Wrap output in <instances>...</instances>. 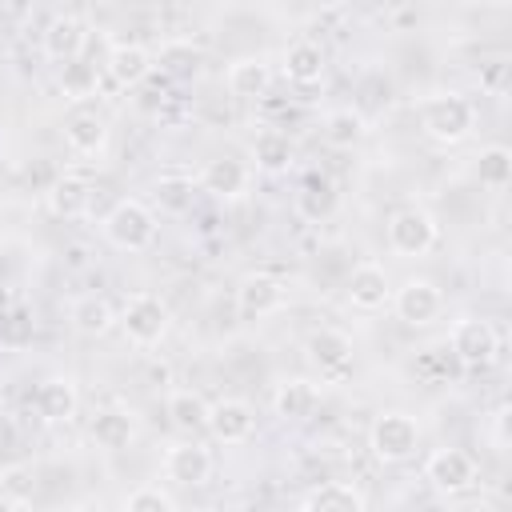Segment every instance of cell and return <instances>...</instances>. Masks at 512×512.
Here are the masks:
<instances>
[{"label": "cell", "mask_w": 512, "mask_h": 512, "mask_svg": "<svg viewBox=\"0 0 512 512\" xmlns=\"http://www.w3.org/2000/svg\"><path fill=\"white\" fill-rule=\"evenodd\" d=\"M392 312L400 324L408 328H428L432 320H440L444 312V292L428 280V276H408L400 288H392Z\"/></svg>", "instance_id": "8992f818"}, {"label": "cell", "mask_w": 512, "mask_h": 512, "mask_svg": "<svg viewBox=\"0 0 512 512\" xmlns=\"http://www.w3.org/2000/svg\"><path fill=\"white\" fill-rule=\"evenodd\" d=\"M248 184H252V172L236 156H212L200 168V176H196V188L208 192V196H216V200H236V196L248 192Z\"/></svg>", "instance_id": "5bb4252c"}, {"label": "cell", "mask_w": 512, "mask_h": 512, "mask_svg": "<svg viewBox=\"0 0 512 512\" xmlns=\"http://www.w3.org/2000/svg\"><path fill=\"white\" fill-rule=\"evenodd\" d=\"M420 436L424 432H420L416 416H408V412H380L372 420V428H368V448H372V456L380 464H404V460L416 456Z\"/></svg>", "instance_id": "277c9868"}, {"label": "cell", "mask_w": 512, "mask_h": 512, "mask_svg": "<svg viewBox=\"0 0 512 512\" xmlns=\"http://www.w3.org/2000/svg\"><path fill=\"white\" fill-rule=\"evenodd\" d=\"M324 68H328V56L316 40H292L284 52H280V72L288 84L296 88H312L324 80Z\"/></svg>", "instance_id": "9a60e30c"}, {"label": "cell", "mask_w": 512, "mask_h": 512, "mask_svg": "<svg viewBox=\"0 0 512 512\" xmlns=\"http://www.w3.org/2000/svg\"><path fill=\"white\" fill-rule=\"evenodd\" d=\"M84 44H88V28H84V20L72 16V12L52 16V20L44 24V32H40V48H44V56L56 60V64L80 60V56H84Z\"/></svg>", "instance_id": "4fadbf2b"}, {"label": "cell", "mask_w": 512, "mask_h": 512, "mask_svg": "<svg viewBox=\"0 0 512 512\" xmlns=\"http://www.w3.org/2000/svg\"><path fill=\"white\" fill-rule=\"evenodd\" d=\"M28 476H32V472H28V468H12V472H8V476H4V480H8V484H4V496H8V500H16V504H20V500H24V496H28V492H32V484H36V480H28Z\"/></svg>", "instance_id": "e575fe53"}, {"label": "cell", "mask_w": 512, "mask_h": 512, "mask_svg": "<svg viewBox=\"0 0 512 512\" xmlns=\"http://www.w3.org/2000/svg\"><path fill=\"white\" fill-rule=\"evenodd\" d=\"M352 336L348 332H340V328H316V332H308V340H304V356H308V364L320 372V376H344L348 368H352Z\"/></svg>", "instance_id": "30bf717a"}, {"label": "cell", "mask_w": 512, "mask_h": 512, "mask_svg": "<svg viewBox=\"0 0 512 512\" xmlns=\"http://www.w3.org/2000/svg\"><path fill=\"white\" fill-rule=\"evenodd\" d=\"M116 324L124 328V336H128L136 348H156V344L168 336L172 312H168V304H164L156 292H132V296L124 300V308L116 312Z\"/></svg>", "instance_id": "3957f363"}, {"label": "cell", "mask_w": 512, "mask_h": 512, "mask_svg": "<svg viewBox=\"0 0 512 512\" xmlns=\"http://www.w3.org/2000/svg\"><path fill=\"white\" fill-rule=\"evenodd\" d=\"M120 512H176V504L160 484H140V488H132L124 496Z\"/></svg>", "instance_id": "836d02e7"}, {"label": "cell", "mask_w": 512, "mask_h": 512, "mask_svg": "<svg viewBox=\"0 0 512 512\" xmlns=\"http://www.w3.org/2000/svg\"><path fill=\"white\" fill-rule=\"evenodd\" d=\"M208 432L216 444L224 448H236V444H248L256 436V412L248 400L240 396H224L208 408Z\"/></svg>", "instance_id": "9c48e42d"}, {"label": "cell", "mask_w": 512, "mask_h": 512, "mask_svg": "<svg viewBox=\"0 0 512 512\" xmlns=\"http://www.w3.org/2000/svg\"><path fill=\"white\" fill-rule=\"evenodd\" d=\"M292 156H296V148H292L288 132H280V128H264V132H256V140H252V160H256L260 172L280 176V172L292 168Z\"/></svg>", "instance_id": "83f0119b"}, {"label": "cell", "mask_w": 512, "mask_h": 512, "mask_svg": "<svg viewBox=\"0 0 512 512\" xmlns=\"http://www.w3.org/2000/svg\"><path fill=\"white\" fill-rule=\"evenodd\" d=\"M96 88H100V72H96V64H88L84 56L60 64V92H64L68 100H92Z\"/></svg>", "instance_id": "d6a6232c"}, {"label": "cell", "mask_w": 512, "mask_h": 512, "mask_svg": "<svg viewBox=\"0 0 512 512\" xmlns=\"http://www.w3.org/2000/svg\"><path fill=\"white\" fill-rule=\"evenodd\" d=\"M64 144L76 156H100L108 148V120L96 108H76L64 120Z\"/></svg>", "instance_id": "e0dca14e"}, {"label": "cell", "mask_w": 512, "mask_h": 512, "mask_svg": "<svg viewBox=\"0 0 512 512\" xmlns=\"http://www.w3.org/2000/svg\"><path fill=\"white\" fill-rule=\"evenodd\" d=\"M0 512H20V504H16V500H8V496L0 492Z\"/></svg>", "instance_id": "d590c367"}, {"label": "cell", "mask_w": 512, "mask_h": 512, "mask_svg": "<svg viewBox=\"0 0 512 512\" xmlns=\"http://www.w3.org/2000/svg\"><path fill=\"white\" fill-rule=\"evenodd\" d=\"M196 180L192 176H184V172H168V176H156V184H152V200H156V208L160 212H168V216H184L188 208H192V200H196Z\"/></svg>", "instance_id": "f546056e"}, {"label": "cell", "mask_w": 512, "mask_h": 512, "mask_svg": "<svg viewBox=\"0 0 512 512\" xmlns=\"http://www.w3.org/2000/svg\"><path fill=\"white\" fill-rule=\"evenodd\" d=\"M208 408H212V404H208L200 392H192V388H172V392L164 396L168 424H172L176 432H184V436L208 432Z\"/></svg>", "instance_id": "7402d4cb"}, {"label": "cell", "mask_w": 512, "mask_h": 512, "mask_svg": "<svg viewBox=\"0 0 512 512\" xmlns=\"http://www.w3.org/2000/svg\"><path fill=\"white\" fill-rule=\"evenodd\" d=\"M68 320L80 336H108L116 328V308L108 296H96V292H84L68 304Z\"/></svg>", "instance_id": "cb8c5ba5"}, {"label": "cell", "mask_w": 512, "mask_h": 512, "mask_svg": "<svg viewBox=\"0 0 512 512\" xmlns=\"http://www.w3.org/2000/svg\"><path fill=\"white\" fill-rule=\"evenodd\" d=\"M212 468H216V464H212V452H208L196 436L176 440V444L164 452V476L176 480V484H184V488H200V484H208Z\"/></svg>", "instance_id": "8fae6325"}, {"label": "cell", "mask_w": 512, "mask_h": 512, "mask_svg": "<svg viewBox=\"0 0 512 512\" xmlns=\"http://www.w3.org/2000/svg\"><path fill=\"white\" fill-rule=\"evenodd\" d=\"M284 284L268 272H248L240 284H236V308L240 316H272L284 308Z\"/></svg>", "instance_id": "2e32d148"}, {"label": "cell", "mask_w": 512, "mask_h": 512, "mask_svg": "<svg viewBox=\"0 0 512 512\" xmlns=\"http://www.w3.org/2000/svg\"><path fill=\"white\" fill-rule=\"evenodd\" d=\"M476 460L472 452L464 448H436L428 460H424V480L440 492V496H460L476 484Z\"/></svg>", "instance_id": "ba28073f"}, {"label": "cell", "mask_w": 512, "mask_h": 512, "mask_svg": "<svg viewBox=\"0 0 512 512\" xmlns=\"http://www.w3.org/2000/svg\"><path fill=\"white\" fill-rule=\"evenodd\" d=\"M316 408H320V388L304 376H292L272 392V412L284 420H308Z\"/></svg>", "instance_id": "484cf974"}, {"label": "cell", "mask_w": 512, "mask_h": 512, "mask_svg": "<svg viewBox=\"0 0 512 512\" xmlns=\"http://www.w3.org/2000/svg\"><path fill=\"white\" fill-rule=\"evenodd\" d=\"M36 412L44 424H68L76 420L80 412V392L68 376H48L40 388H36Z\"/></svg>", "instance_id": "d6986e66"}, {"label": "cell", "mask_w": 512, "mask_h": 512, "mask_svg": "<svg viewBox=\"0 0 512 512\" xmlns=\"http://www.w3.org/2000/svg\"><path fill=\"white\" fill-rule=\"evenodd\" d=\"M344 296H348V304L360 308V312H380V308L392 300V280H388V272H384L376 260H360V264L348 272Z\"/></svg>", "instance_id": "7c38bea8"}, {"label": "cell", "mask_w": 512, "mask_h": 512, "mask_svg": "<svg viewBox=\"0 0 512 512\" xmlns=\"http://www.w3.org/2000/svg\"><path fill=\"white\" fill-rule=\"evenodd\" d=\"M448 348H452V356H456L464 368H488V364L496 360V352H500V336H496V328H492L488 320L464 316V320L452 324Z\"/></svg>", "instance_id": "52a82bcc"}, {"label": "cell", "mask_w": 512, "mask_h": 512, "mask_svg": "<svg viewBox=\"0 0 512 512\" xmlns=\"http://www.w3.org/2000/svg\"><path fill=\"white\" fill-rule=\"evenodd\" d=\"M92 180L88 176H80V172H64V176H56V184L48 188V208H52V216H60V220H80V216H88V208H92Z\"/></svg>", "instance_id": "ac0fdd59"}, {"label": "cell", "mask_w": 512, "mask_h": 512, "mask_svg": "<svg viewBox=\"0 0 512 512\" xmlns=\"http://www.w3.org/2000/svg\"><path fill=\"white\" fill-rule=\"evenodd\" d=\"M420 128L428 140L452 148V144H464L476 128V108L468 96L460 92H436V96H424L420 100Z\"/></svg>", "instance_id": "6da1fadb"}, {"label": "cell", "mask_w": 512, "mask_h": 512, "mask_svg": "<svg viewBox=\"0 0 512 512\" xmlns=\"http://www.w3.org/2000/svg\"><path fill=\"white\" fill-rule=\"evenodd\" d=\"M136 432H140V424H136V416H132L128 408H100V412L88 420V436H92V444L104 448V452L128 448V444L136 440Z\"/></svg>", "instance_id": "ffe728a7"}, {"label": "cell", "mask_w": 512, "mask_h": 512, "mask_svg": "<svg viewBox=\"0 0 512 512\" xmlns=\"http://www.w3.org/2000/svg\"><path fill=\"white\" fill-rule=\"evenodd\" d=\"M272 84V64L264 56H240L228 68V92L236 100H260Z\"/></svg>", "instance_id": "4316f807"}, {"label": "cell", "mask_w": 512, "mask_h": 512, "mask_svg": "<svg viewBox=\"0 0 512 512\" xmlns=\"http://www.w3.org/2000/svg\"><path fill=\"white\" fill-rule=\"evenodd\" d=\"M300 512H368V504H364V492H360L356 484L324 480V484H316V488L304 496Z\"/></svg>", "instance_id": "d4e9b609"}, {"label": "cell", "mask_w": 512, "mask_h": 512, "mask_svg": "<svg viewBox=\"0 0 512 512\" xmlns=\"http://www.w3.org/2000/svg\"><path fill=\"white\" fill-rule=\"evenodd\" d=\"M368 136V120L360 108H332L324 116V140L332 148H356Z\"/></svg>", "instance_id": "4dcf8cb0"}, {"label": "cell", "mask_w": 512, "mask_h": 512, "mask_svg": "<svg viewBox=\"0 0 512 512\" xmlns=\"http://www.w3.org/2000/svg\"><path fill=\"white\" fill-rule=\"evenodd\" d=\"M336 204H340V192H336V180H332V176L308 172V176L300 180V188H296V212H300L304 220L320 224V220H328V216L336 212Z\"/></svg>", "instance_id": "44dd1931"}, {"label": "cell", "mask_w": 512, "mask_h": 512, "mask_svg": "<svg viewBox=\"0 0 512 512\" xmlns=\"http://www.w3.org/2000/svg\"><path fill=\"white\" fill-rule=\"evenodd\" d=\"M472 172H476V180L484 188H508V180H512V152L504 144H488V148H480Z\"/></svg>", "instance_id": "1f68e13d"}, {"label": "cell", "mask_w": 512, "mask_h": 512, "mask_svg": "<svg viewBox=\"0 0 512 512\" xmlns=\"http://www.w3.org/2000/svg\"><path fill=\"white\" fill-rule=\"evenodd\" d=\"M384 232H388V248H392L396 256H404V260L428 256V252L436 248V240H440V228H436L432 212H424V208H416V204L392 212Z\"/></svg>", "instance_id": "5b68a950"}, {"label": "cell", "mask_w": 512, "mask_h": 512, "mask_svg": "<svg viewBox=\"0 0 512 512\" xmlns=\"http://www.w3.org/2000/svg\"><path fill=\"white\" fill-rule=\"evenodd\" d=\"M104 68L108 76L120 84V88H136L148 72H152V52L144 44H128V40H116L104 56Z\"/></svg>", "instance_id": "603a6c76"}, {"label": "cell", "mask_w": 512, "mask_h": 512, "mask_svg": "<svg viewBox=\"0 0 512 512\" xmlns=\"http://www.w3.org/2000/svg\"><path fill=\"white\" fill-rule=\"evenodd\" d=\"M100 232H104V240H108L112 248H120V252H144V248L156 244V212H152L144 200L124 196V200H116V204L104 212Z\"/></svg>", "instance_id": "7a4b0ae2"}, {"label": "cell", "mask_w": 512, "mask_h": 512, "mask_svg": "<svg viewBox=\"0 0 512 512\" xmlns=\"http://www.w3.org/2000/svg\"><path fill=\"white\" fill-rule=\"evenodd\" d=\"M156 64L172 80H196L200 68H204V52L192 40H164L160 52H156Z\"/></svg>", "instance_id": "f1b7e54d"}]
</instances>
